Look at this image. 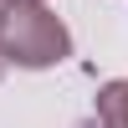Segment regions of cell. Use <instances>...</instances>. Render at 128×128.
<instances>
[{
	"mask_svg": "<svg viewBox=\"0 0 128 128\" xmlns=\"http://www.w3.org/2000/svg\"><path fill=\"white\" fill-rule=\"evenodd\" d=\"M0 77H5V51H0Z\"/></svg>",
	"mask_w": 128,
	"mask_h": 128,
	"instance_id": "277c9868",
	"label": "cell"
},
{
	"mask_svg": "<svg viewBox=\"0 0 128 128\" xmlns=\"http://www.w3.org/2000/svg\"><path fill=\"white\" fill-rule=\"evenodd\" d=\"M98 128H128V77L98 92Z\"/></svg>",
	"mask_w": 128,
	"mask_h": 128,
	"instance_id": "7a4b0ae2",
	"label": "cell"
},
{
	"mask_svg": "<svg viewBox=\"0 0 128 128\" xmlns=\"http://www.w3.org/2000/svg\"><path fill=\"white\" fill-rule=\"evenodd\" d=\"M0 5H41V0H0Z\"/></svg>",
	"mask_w": 128,
	"mask_h": 128,
	"instance_id": "3957f363",
	"label": "cell"
},
{
	"mask_svg": "<svg viewBox=\"0 0 128 128\" xmlns=\"http://www.w3.org/2000/svg\"><path fill=\"white\" fill-rule=\"evenodd\" d=\"M0 51L16 67H56L72 56V31L51 16L46 5H0Z\"/></svg>",
	"mask_w": 128,
	"mask_h": 128,
	"instance_id": "6da1fadb",
	"label": "cell"
}]
</instances>
